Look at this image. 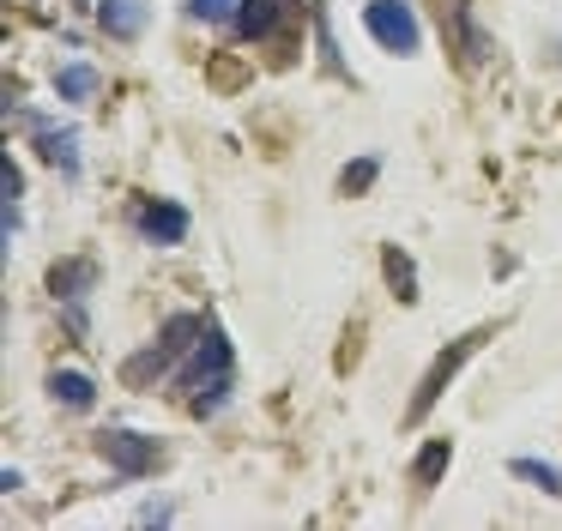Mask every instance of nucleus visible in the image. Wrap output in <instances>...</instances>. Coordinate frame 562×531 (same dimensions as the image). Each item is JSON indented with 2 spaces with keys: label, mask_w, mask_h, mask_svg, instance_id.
<instances>
[{
  "label": "nucleus",
  "mask_w": 562,
  "mask_h": 531,
  "mask_svg": "<svg viewBox=\"0 0 562 531\" xmlns=\"http://www.w3.org/2000/svg\"><path fill=\"white\" fill-rule=\"evenodd\" d=\"M369 181H375V157H363V163H351V169H345V176H339V188H345V193H363Z\"/></svg>",
  "instance_id": "obj_16"
},
{
  "label": "nucleus",
  "mask_w": 562,
  "mask_h": 531,
  "mask_svg": "<svg viewBox=\"0 0 562 531\" xmlns=\"http://www.w3.org/2000/svg\"><path fill=\"white\" fill-rule=\"evenodd\" d=\"M31 127H37V151L74 176V169H79V133L74 127H43V121H31Z\"/></svg>",
  "instance_id": "obj_10"
},
{
  "label": "nucleus",
  "mask_w": 562,
  "mask_h": 531,
  "mask_svg": "<svg viewBox=\"0 0 562 531\" xmlns=\"http://www.w3.org/2000/svg\"><path fill=\"white\" fill-rule=\"evenodd\" d=\"M91 284H98V266H91V260H67V266H55V272H49V290H55L61 302H74V326H86L79 302H86Z\"/></svg>",
  "instance_id": "obj_7"
},
{
  "label": "nucleus",
  "mask_w": 562,
  "mask_h": 531,
  "mask_svg": "<svg viewBox=\"0 0 562 531\" xmlns=\"http://www.w3.org/2000/svg\"><path fill=\"white\" fill-rule=\"evenodd\" d=\"M49 398L61 410H91L98 405V386H91V374H79V369H55L49 374Z\"/></svg>",
  "instance_id": "obj_8"
},
{
  "label": "nucleus",
  "mask_w": 562,
  "mask_h": 531,
  "mask_svg": "<svg viewBox=\"0 0 562 531\" xmlns=\"http://www.w3.org/2000/svg\"><path fill=\"white\" fill-rule=\"evenodd\" d=\"M134 224H139V236H146V241H164V248H176V241L188 236V212L176 200H146L134 212Z\"/></svg>",
  "instance_id": "obj_6"
},
{
  "label": "nucleus",
  "mask_w": 562,
  "mask_h": 531,
  "mask_svg": "<svg viewBox=\"0 0 562 531\" xmlns=\"http://www.w3.org/2000/svg\"><path fill=\"white\" fill-rule=\"evenodd\" d=\"M98 453L110 459L115 477H146V471L164 465V447L151 441V434H139V429H103L98 434Z\"/></svg>",
  "instance_id": "obj_4"
},
{
  "label": "nucleus",
  "mask_w": 562,
  "mask_h": 531,
  "mask_svg": "<svg viewBox=\"0 0 562 531\" xmlns=\"http://www.w3.org/2000/svg\"><path fill=\"white\" fill-rule=\"evenodd\" d=\"M381 266H387V284L400 290V302H417V266L405 260L400 248H387V260H381Z\"/></svg>",
  "instance_id": "obj_14"
},
{
  "label": "nucleus",
  "mask_w": 562,
  "mask_h": 531,
  "mask_svg": "<svg viewBox=\"0 0 562 531\" xmlns=\"http://www.w3.org/2000/svg\"><path fill=\"white\" fill-rule=\"evenodd\" d=\"M514 477H526V483H538V489L562 495V471L544 465V459H514Z\"/></svg>",
  "instance_id": "obj_15"
},
{
  "label": "nucleus",
  "mask_w": 562,
  "mask_h": 531,
  "mask_svg": "<svg viewBox=\"0 0 562 531\" xmlns=\"http://www.w3.org/2000/svg\"><path fill=\"white\" fill-rule=\"evenodd\" d=\"M484 338H490V326H477V332H465V338H453V344H448V350H441V357H436V362H429V374H424V381H417V393H412V405H405V422H424V417H429V410H436V398H441V393H448V386H453V374H460V369H465V362H472V357H477V344H484Z\"/></svg>",
  "instance_id": "obj_2"
},
{
  "label": "nucleus",
  "mask_w": 562,
  "mask_h": 531,
  "mask_svg": "<svg viewBox=\"0 0 562 531\" xmlns=\"http://www.w3.org/2000/svg\"><path fill=\"white\" fill-rule=\"evenodd\" d=\"M363 24L387 55H417V43H424V24H417V12L405 0H369Z\"/></svg>",
  "instance_id": "obj_3"
},
{
  "label": "nucleus",
  "mask_w": 562,
  "mask_h": 531,
  "mask_svg": "<svg viewBox=\"0 0 562 531\" xmlns=\"http://www.w3.org/2000/svg\"><path fill=\"white\" fill-rule=\"evenodd\" d=\"M200 338H206V320H200V314H170V320H164V338H158V350L176 362L182 350H194Z\"/></svg>",
  "instance_id": "obj_11"
},
{
  "label": "nucleus",
  "mask_w": 562,
  "mask_h": 531,
  "mask_svg": "<svg viewBox=\"0 0 562 531\" xmlns=\"http://www.w3.org/2000/svg\"><path fill=\"white\" fill-rule=\"evenodd\" d=\"M296 7H303V0H243V7H236V31H243L248 43H267V36H279L284 24L296 19Z\"/></svg>",
  "instance_id": "obj_5"
},
{
  "label": "nucleus",
  "mask_w": 562,
  "mask_h": 531,
  "mask_svg": "<svg viewBox=\"0 0 562 531\" xmlns=\"http://www.w3.org/2000/svg\"><path fill=\"white\" fill-rule=\"evenodd\" d=\"M98 24L110 36H122V43H134V36L146 31V7H139V0H98Z\"/></svg>",
  "instance_id": "obj_9"
},
{
  "label": "nucleus",
  "mask_w": 562,
  "mask_h": 531,
  "mask_svg": "<svg viewBox=\"0 0 562 531\" xmlns=\"http://www.w3.org/2000/svg\"><path fill=\"white\" fill-rule=\"evenodd\" d=\"M236 7H243V0H188L194 19H236Z\"/></svg>",
  "instance_id": "obj_17"
},
{
  "label": "nucleus",
  "mask_w": 562,
  "mask_h": 531,
  "mask_svg": "<svg viewBox=\"0 0 562 531\" xmlns=\"http://www.w3.org/2000/svg\"><path fill=\"white\" fill-rule=\"evenodd\" d=\"M98 67H86V60H74V67L55 72V91H61V103H86V97H98Z\"/></svg>",
  "instance_id": "obj_12"
},
{
  "label": "nucleus",
  "mask_w": 562,
  "mask_h": 531,
  "mask_svg": "<svg viewBox=\"0 0 562 531\" xmlns=\"http://www.w3.org/2000/svg\"><path fill=\"white\" fill-rule=\"evenodd\" d=\"M448 459H453V441H448V434H441V441H424V453H417V465H412L417 489H436V477L448 471Z\"/></svg>",
  "instance_id": "obj_13"
},
{
  "label": "nucleus",
  "mask_w": 562,
  "mask_h": 531,
  "mask_svg": "<svg viewBox=\"0 0 562 531\" xmlns=\"http://www.w3.org/2000/svg\"><path fill=\"white\" fill-rule=\"evenodd\" d=\"M231 369H236V362H231V344H224V332H218V326H206V338L194 344L188 369L170 374V386L194 398V410H218L224 393H231Z\"/></svg>",
  "instance_id": "obj_1"
}]
</instances>
